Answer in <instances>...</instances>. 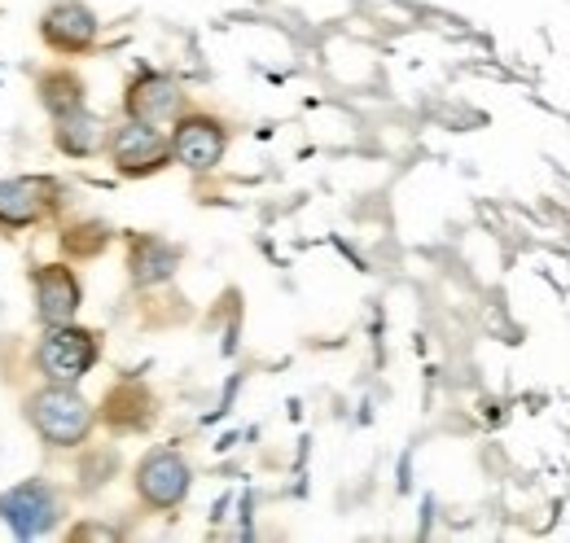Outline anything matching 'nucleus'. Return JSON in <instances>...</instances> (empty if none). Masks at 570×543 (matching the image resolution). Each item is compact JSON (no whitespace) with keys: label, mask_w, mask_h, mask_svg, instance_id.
<instances>
[{"label":"nucleus","mask_w":570,"mask_h":543,"mask_svg":"<svg viewBox=\"0 0 570 543\" xmlns=\"http://www.w3.org/2000/svg\"><path fill=\"white\" fill-rule=\"evenodd\" d=\"M97 416H101L115 434H141V430H149V421L158 416V399L149 395V386H141V382H124V386H115V391L101 399Z\"/></svg>","instance_id":"11"},{"label":"nucleus","mask_w":570,"mask_h":543,"mask_svg":"<svg viewBox=\"0 0 570 543\" xmlns=\"http://www.w3.org/2000/svg\"><path fill=\"white\" fill-rule=\"evenodd\" d=\"M36 31H40V40H45L49 53H58V58H88L97 49L101 22H97V13L83 0H53L40 13Z\"/></svg>","instance_id":"6"},{"label":"nucleus","mask_w":570,"mask_h":543,"mask_svg":"<svg viewBox=\"0 0 570 543\" xmlns=\"http://www.w3.org/2000/svg\"><path fill=\"white\" fill-rule=\"evenodd\" d=\"M137 495H141L145 509H158V513H167V509H180L185 504V495H189V461L180 456V452H171V447H154V452H145L141 465H137Z\"/></svg>","instance_id":"8"},{"label":"nucleus","mask_w":570,"mask_h":543,"mask_svg":"<svg viewBox=\"0 0 570 543\" xmlns=\"http://www.w3.org/2000/svg\"><path fill=\"white\" fill-rule=\"evenodd\" d=\"M22 416L36 430V438L53 452L83 447L97 430V404H88L75 386H62V382H45L40 391H31L22 404Z\"/></svg>","instance_id":"1"},{"label":"nucleus","mask_w":570,"mask_h":543,"mask_svg":"<svg viewBox=\"0 0 570 543\" xmlns=\"http://www.w3.org/2000/svg\"><path fill=\"white\" fill-rule=\"evenodd\" d=\"M36 97H40V106H45L53 119H62V115L88 106V83H83V75L71 67H49L36 75Z\"/></svg>","instance_id":"14"},{"label":"nucleus","mask_w":570,"mask_h":543,"mask_svg":"<svg viewBox=\"0 0 570 543\" xmlns=\"http://www.w3.org/2000/svg\"><path fill=\"white\" fill-rule=\"evenodd\" d=\"M180 268V250L171 246V241H163V237H154V233H137L132 241H128V276H132V285H163V280H171Z\"/></svg>","instance_id":"12"},{"label":"nucleus","mask_w":570,"mask_h":543,"mask_svg":"<svg viewBox=\"0 0 570 543\" xmlns=\"http://www.w3.org/2000/svg\"><path fill=\"white\" fill-rule=\"evenodd\" d=\"M0 522L18 540H40L62 522V491L49 477H27L0 491Z\"/></svg>","instance_id":"4"},{"label":"nucleus","mask_w":570,"mask_h":543,"mask_svg":"<svg viewBox=\"0 0 570 543\" xmlns=\"http://www.w3.org/2000/svg\"><path fill=\"white\" fill-rule=\"evenodd\" d=\"M101 359V334L83 329L75 320L62 325H45V334L31 351V364L45 382H62V386H79Z\"/></svg>","instance_id":"2"},{"label":"nucleus","mask_w":570,"mask_h":543,"mask_svg":"<svg viewBox=\"0 0 570 543\" xmlns=\"http://www.w3.org/2000/svg\"><path fill=\"white\" fill-rule=\"evenodd\" d=\"M31 303H36V316L40 325H62L75 320L79 307H83V285H79V272L58 259V264H40L31 272Z\"/></svg>","instance_id":"9"},{"label":"nucleus","mask_w":570,"mask_h":543,"mask_svg":"<svg viewBox=\"0 0 570 543\" xmlns=\"http://www.w3.org/2000/svg\"><path fill=\"white\" fill-rule=\"evenodd\" d=\"M67 203V185L58 176H4L0 180V233H27L49 224Z\"/></svg>","instance_id":"3"},{"label":"nucleus","mask_w":570,"mask_h":543,"mask_svg":"<svg viewBox=\"0 0 570 543\" xmlns=\"http://www.w3.org/2000/svg\"><path fill=\"white\" fill-rule=\"evenodd\" d=\"M106 246H110V228L97 224V219H79V224L62 228V250L71 259H97Z\"/></svg>","instance_id":"15"},{"label":"nucleus","mask_w":570,"mask_h":543,"mask_svg":"<svg viewBox=\"0 0 570 543\" xmlns=\"http://www.w3.org/2000/svg\"><path fill=\"white\" fill-rule=\"evenodd\" d=\"M171 162H180L185 171H215L228 154V128L215 119V115H203V110H185L176 124H171Z\"/></svg>","instance_id":"7"},{"label":"nucleus","mask_w":570,"mask_h":543,"mask_svg":"<svg viewBox=\"0 0 570 543\" xmlns=\"http://www.w3.org/2000/svg\"><path fill=\"white\" fill-rule=\"evenodd\" d=\"M106 136L110 128L83 106V110H71L62 119H53V149L67 154V158H92L106 149Z\"/></svg>","instance_id":"13"},{"label":"nucleus","mask_w":570,"mask_h":543,"mask_svg":"<svg viewBox=\"0 0 570 543\" xmlns=\"http://www.w3.org/2000/svg\"><path fill=\"white\" fill-rule=\"evenodd\" d=\"M185 115V92L171 75H158V70H141L128 92H124V119H141L154 128H167Z\"/></svg>","instance_id":"10"},{"label":"nucleus","mask_w":570,"mask_h":543,"mask_svg":"<svg viewBox=\"0 0 570 543\" xmlns=\"http://www.w3.org/2000/svg\"><path fill=\"white\" fill-rule=\"evenodd\" d=\"M106 154H110V167L124 180H145V176H158L163 167H171L167 132L154 128V124H141V119H124L119 128H110Z\"/></svg>","instance_id":"5"}]
</instances>
